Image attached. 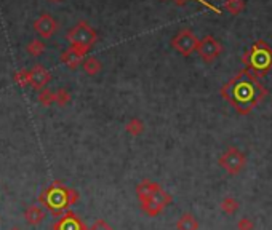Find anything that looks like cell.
Returning <instances> with one entry per match:
<instances>
[{"instance_id": "6da1fadb", "label": "cell", "mask_w": 272, "mask_h": 230, "mask_svg": "<svg viewBox=\"0 0 272 230\" xmlns=\"http://www.w3.org/2000/svg\"><path fill=\"white\" fill-rule=\"evenodd\" d=\"M267 93L269 91L260 82V78L248 69L239 71L219 90L221 98L227 101V104L234 107L240 115L252 114L255 107L264 101Z\"/></svg>"}, {"instance_id": "7a4b0ae2", "label": "cell", "mask_w": 272, "mask_h": 230, "mask_svg": "<svg viewBox=\"0 0 272 230\" xmlns=\"http://www.w3.org/2000/svg\"><path fill=\"white\" fill-rule=\"evenodd\" d=\"M79 198H80V195L75 189L66 187L61 181L51 182V185L47 187L40 194V197H38L42 205L51 214L56 216V218H59V216L66 213L69 206L75 205V203L79 201Z\"/></svg>"}, {"instance_id": "3957f363", "label": "cell", "mask_w": 272, "mask_h": 230, "mask_svg": "<svg viewBox=\"0 0 272 230\" xmlns=\"http://www.w3.org/2000/svg\"><path fill=\"white\" fill-rule=\"evenodd\" d=\"M242 62L258 78L267 75L272 71V47L264 40H258L242 55Z\"/></svg>"}, {"instance_id": "277c9868", "label": "cell", "mask_w": 272, "mask_h": 230, "mask_svg": "<svg viewBox=\"0 0 272 230\" xmlns=\"http://www.w3.org/2000/svg\"><path fill=\"white\" fill-rule=\"evenodd\" d=\"M68 42L71 47L80 48L85 53H88L98 42V32L87 21H79L72 29H69Z\"/></svg>"}, {"instance_id": "5b68a950", "label": "cell", "mask_w": 272, "mask_h": 230, "mask_svg": "<svg viewBox=\"0 0 272 230\" xmlns=\"http://www.w3.org/2000/svg\"><path fill=\"white\" fill-rule=\"evenodd\" d=\"M172 201H173V197L166 191H163L160 184H157L149 198L139 201V206H141V211L148 214L149 218H155V216H159Z\"/></svg>"}, {"instance_id": "8992f818", "label": "cell", "mask_w": 272, "mask_h": 230, "mask_svg": "<svg viewBox=\"0 0 272 230\" xmlns=\"http://www.w3.org/2000/svg\"><path fill=\"white\" fill-rule=\"evenodd\" d=\"M218 163L227 174L237 176L243 171L245 165H247V157L240 151V149L231 145L223 152V155L218 158Z\"/></svg>"}, {"instance_id": "52a82bcc", "label": "cell", "mask_w": 272, "mask_h": 230, "mask_svg": "<svg viewBox=\"0 0 272 230\" xmlns=\"http://www.w3.org/2000/svg\"><path fill=\"white\" fill-rule=\"evenodd\" d=\"M199 40L200 38H197V35L194 34L191 29L184 28L172 38V47L179 53L181 56L189 58L194 51H197Z\"/></svg>"}, {"instance_id": "ba28073f", "label": "cell", "mask_w": 272, "mask_h": 230, "mask_svg": "<svg viewBox=\"0 0 272 230\" xmlns=\"http://www.w3.org/2000/svg\"><path fill=\"white\" fill-rule=\"evenodd\" d=\"M197 53L202 58V61L210 64V62L216 61V58L223 53V44L219 42V40H216L213 35H205L203 38L199 40Z\"/></svg>"}, {"instance_id": "9c48e42d", "label": "cell", "mask_w": 272, "mask_h": 230, "mask_svg": "<svg viewBox=\"0 0 272 230\" xmlns=\"http://www.w3.org/2000/svg\"><path fill=\"white\" fill-rule=\"evenodd\" d=\"M53 230H88L83 221L72 211H66L53 224Z\"/></svg>"}, {"instance_id": "30bf717a", "label": "cell", "mask_w": 272, "mask_h": 230, "mask_svg": "<svg viewBox=\"0 0 272 230\" xmlns=\"http://www.w3.org/2000/svg\"><path fill=\"white\" fill-rule=\"evenodd\" d=\"M34 29L42 38H50V37H53V34L56 32L58 23L51 15L44 13V15H40L34 21Z\"/></svg>"}, {"instance_id": "8fae6325", "label": "cell", "mask_w": 272, "mask_h": 230, "mask_svg": "<svg viewBox=\"0 0 272 230\" xmlns=\"http://www.w3.org/2000/svg\"><path fill=\"white\" fill-rule=\"evenodd\" d=\"M85 56H87V53L80 48H75V47H69L68 50H64L62 51V55H61V62L68 67V69H77L79 66L83 64L85 61Z\"/></svg>"}, {"instance_id": "7c38bea8", "label": "cell", "mask_w": 272, "mask_h": 230, "mask_svg": "<svg viewBox=\"0 0 272 230\" xmlns=\"http://www.w3.org/2000/svg\"><path fill=\"white\" fill-rule=\"evenodd\" d=\"M51 80V74L50 71H47L44 66L40 64H35L32 69H31V87L34 90H38V91H42L47 83Z\"/></svg>"}, {"instance_id": "4fadbf2b", "label": "cell", "mask_w": 272, "mask_h": 230, "mask_svg": "<svg viewBox=\"0 0 272 230\" xmlns=\"http://www.w3.org/2000/svg\"><path fill=\"white\" fill-rule=\"evenodd\" d=\"M24 219L29 225H38L45 219V211L42 206L38 205H31L24 211Z\"/></svg>"}, {"instance_id": "5bb4252c", "label": "cell", "mask_w": 272, "mask_h": 230, "mask_svg": "<svg viewBox=\"0 0 272 230\" xmlns=\"http://www.w3.org/2000/svg\"><path fill=\"white\" fill-rule=\"evenodd\" d=\"M199 227L200 224L192 213L181 214V218L176 222V230H199Z\"/></svg>"}, {"instance_id": "9a60e30c", "label": "cell", "mask_w": 272, "mask_h": 230, "mask_svg": "<svg viewBox=\"0 0 272 230\" xmlns=\"http://www.w3.org/2000/svg\"><path fill=\"white\" fill-rule=\"evenodd\" d=\"M82 67H83V72H85L87 75L95 77V75H98V74L101 72L102 64H101V61H99L98 58H95V56H87L85 61H83V64H82Z\"/></svg>"}, {"instance_id": "2e32d148", "label": "cell", "mask_w": 272, "mask_h": 230, "mask_svg": "<svg viewBox=\"0 0 272 230\" xmlns=\"http://www.w3.org/2000/svg\"><path fill=\"white\" fill-rule=\"evenodd\" d=\"M219 208H221V211L227 216H232V214H236L239 210H240V203L237 198L234 197H224L221 200V203H219Z\"/></svg>"}, {"instance_id": "e0dca14e", "label": "cell", "mask_w": 272, "mask_h": 230, "mask_svg": "<svg viewBox=\"0 0 272 230\" xmlns=\"http://www.w3.org/2000/svg\"><path fill=\"white\" fill-rule=\"evenodd\" d=\"M125 130H127L128 134H132V136L138 138L139 134H142V131H144V121H142L141 118H138V117H135L130 121H127Z\"/></svg>"}, {"instance_id": "ac0fdd59", "label": "cell", "mask_w": 272, "mask_h": 230, "mask_svg": "<svg viewBox=\"0 0 272 230\" xmlns=\"http://www.w3.org/2000/svg\"><path fill=\"white\" fill-rule=\"evenodd\" d=\"M223 7L232 16H239L245 10V7H247V4H245V0H226Z\"/></svg>"}, {"instance_id": "d6986e66", "label": "cell", "mask_w": 272, "mask_h": 230, "mask_svg": "<svg viewBox=\"0 0 272 230\" xmlns=\"http://www.w3.org/2000/svg\"><path fill=\"white\" fill-rule=\"evenodd\" d=\"M45 44L42 42V40H38V38H34L31 40V42L28 44V47H26V51L29 53L31 56L34 58H38V56H42L44 53H45Z\"/></svg>"}, {"instance_id": "ffe728a7", "label": "cell", "mask_w": 272, "mask_h": 230, "mask_svg": "<svg viewBox=\"0 0 272 230\" xmlns=\"http://www.w3.org/2000/svg\"><path fill=\"white\" fill-rule=\"evenodd\" d=\"M37 101L40 102V106H44V107L55 104V91H51L50 88H44L40 93H38Z\"/></svg>"}, {"instance_id": "44dd1931", "label": "cell", "mask_w": 272, "mask_h": 230, "mask_svg": "<svg viewBox=\"0 0 272 230\" xmlns=\"http://www.w3.org/2000/svg\"><path fill=\"white\" fill-rule=\"evenodd\" d=\"M72 96H71V93L69 90L66 88H59L55 91V104H58L59 107H64V106H68L71 102Z\"/></svg>"}, {"instance_id": "7402d4cb", "label": "cell", "mask_w": 272, "mask_h": 230, "mask_svg": "<svg viewBox=\"0 0 272 230\" xmlns=\"http://www.w3.org/2000/svg\"><path fill=\"white\" fill-rule=\"evenodd\" d=\"M15 82H16V85H19V87H28V85H31V71H28V69H21V71H18L16 74H15Z\"/></svg>"}, {"instance_id": "603a6c76", "label": "cell", "mask_w": 272, "mask_h": 230, "mask_svg": "<svg viewBox=\"0 0 272 230\" xmlns=\"http://www.w3.org/2000/svg\"><path fill=\"white\" fill-rule=\"evenodd\" d=\"M237 230H255V222L250 218H240L237 222Z\"/></svg>"}, {"instance_id": "cb8c5ba5", "label": "cell", "mask_w": 272, "mask_h": 230, "mask_svg": "<svg viewBox=\"0 0 272 230\" xmlns=\"http://www.w3.org/2000/svg\"><path fill=\"white\" fill-rule=\"evenodd\" d=\"M88 230H114L104 219H96L92 227H88Z\"/></svg>"}, {"instance_id": "d4e9b609", "label": "cell", "mask_w": 272, "mask_h": 230, "mask_svg": "<svg viewBox=\"0 0 272 230\" xmlns=\"http://www.w3.org/2000/svg\"><path fill=\"white\" fill-rule=\"evenodd\" d=\"M197 2H199V4H202L203 7H206V8H208V10H212V11L218 13V15H219V13H221V11H219V8L213 7V5H212V4L208 2V0H197ZM176 4H178V5H184V4H186V0H176Z\"/></svg>"}, {"instance_id": "484cf974", "label": "cell", "mask_w": 272, "mask_h": 230, "mask_svg": "<svg viewBox=\"0 0 272 230\" xmlns=\"http://www.w3.org/2000/svg\"><path fill=\"white\" fill-rule=\"evenodd\" d=\"M50 2H61V0H50Z\"/></svg>"}, {"instance_id": "4316f807", "label": "cell", "mask_w": 272, "mask_h": 230, "mask_svg": "<svg viewBox=\"0 0 272 230\" xmlns=\"http://www.w3.org/2000/svg\"><path fill=\"white\" fill-rule=\"evenodd\" d=\"M10 230H19L18 227H13V228H10Z\"/></svg>"}]
</instances>
